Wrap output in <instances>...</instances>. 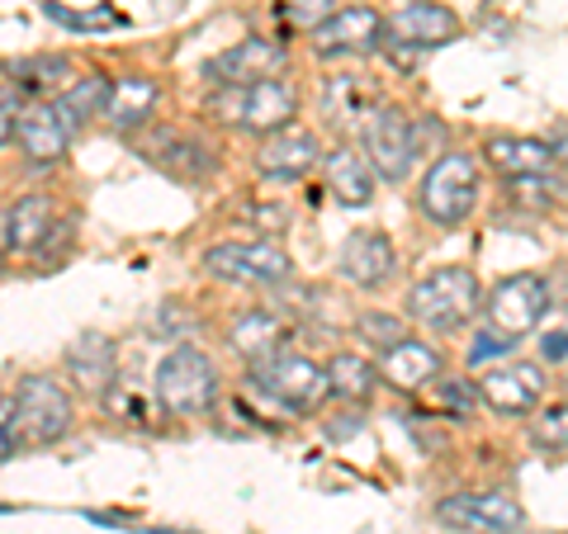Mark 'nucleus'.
<instances>
[{
    "mask_svg": "<svg viewBox=\"0 0 568 534\" xmlns=\"http://www.w3.org/2000/svg\"><path fill=\"white\" fill-rule=\"evenodd\" d=\"M403 312H407V322L426 327L432 336H455L484 312V279L469 265H440V270L422 275L407 289Z\"/></svg>",
    "mask_w": 568,
    "mask_h": 534,
    "instance_id": "obj_1",
    "label": "nucleus"
},
{
    "mask_svg": "<svg viewBox=\"0 0 568 534\" xmlns=\"http://www.w3.org/2000/svg\"><path fill=\"white\" fill-rule=\"evenodd\" d=\"M484 199V162L474 152H440L417 181V213L436 227H459Z\"/></svg>",
    "mask_w": 568,
    "mask_h": 534,
    "instance_id": "obj_2",
    "label": "nucleus"
},
{
    "mask_svg": "<svg viewBox=\"0 0 568 534\" xmlns=\"http://www.w3.org/2000/svg\"><path fill=\"white\" fill-rule=\"evenodd\" d=\"M242 388L252 398L275 402L284 417L290 412H317V407L332 398L327 369L317 360H308V355H298V350H280V355H271V360H261V364H246Z\"/></svg>",
    "mask_w": 568,
    "mask_h": 534,
    "instance_id": "obj_3",
    "label": "nucleus"
},
{
    "mask_svg": "<svg viewBox=\"0 0 568 534\" xmlns=\"http://www.w3.org/2000/svg\"><path fill=\"white\" fill-rule=\"evenodd\" d=\"M71 425H77V402H71L58 373H24L20 388H14L20 450H48V444L71 435Z\"/></svg>",
    "mask_w": 568,
    "mask_h": 534,
    "instance_id": "obj_4",
    "label": "nucleus"
},
{
    "mask_svg": "<svg viewBox=\"0 0 568 534\" xmlns=\"http://www.w3.org/2000/svg\"><path fill=\"white\" fill-rule=\"evenodd\" d=\"M298 104H304L298 85L290 76H275V81L242 85V91H219L213 95V114L246 137H271L298 119Z\"/></svg>",
    "mask_w": 568,
    "mask_h": 534,
    "instance_id": "obj_5",
    "label": "nucleus"
},
{
    "mask_svg": "<svg viewBox=\"0 0 568 534\" xmlns=\"http://www.w3.org/2000/svg\"><path fill=\"white\" fill-rule=\"evenodd\" d=\"M223 393V379H219V364L209 360L200 346H175L162 355L156 364V402L175 417H204L219 407Z\"/></svg>",
    "mask_w": 568,
    "mask_h": 534,
    "instance_id": "obj_6",
    "label": "nucleus"
},
{
    "mask_svg": "<svg viewBox=\"0 0 568 534\" xmlns=\"http://www.w3.org/2000/svg\"><path fill=\"white\" fill-rule=\"evenodd\" d=\"M549 308H555L549 279L540 270H521L493 284V294L484 298V327L507 336V341H526L549 317Z\"/></svg>",
    "mask_w": 568,
    "mask_h": 534,
    "instance_id": "obj_7",
    "label": "nucleus"
},
{
    "mask_svg": "<svg viewBox=\"0 0 568 534\" xmlns=\"http://www.w3.org/2000/svg\"><path fill=\"white\" fill-rule=\"evenodd\" d=\"M204 275L219 284H237V289H275L294 275V260L284 246L252 237V242H219L204 251Z\"/></svg>",
    "mask_w": 568,
    "mask_h": 534,
    "instance_id": "obj_8",
    "label": "nucleus"
},
{
    "mask_svg": "<svg viewBox=\"0 0 568 534\" xmlns=\"http://www.w3.org/2000/svg\"><path fill=\"white\" fill-rule=\"evenodd\" d=\"M77 114L67 110L62 100H24L20 123H14V142H20V156L43 171V166H58L67 162L71 142H77Z\"/></svg>",
    "mask_w": 568,
    "mask_h": 534,
    "instance_id": "obj_9",
    "label": "nucleus"
},
{
    "mask_svg": "<svg viewBox=\"0 0 568 534\" xmlns=\"http://www.w3.org/2000/svg\"><path fill=\"white\" fill-rule=\"evenodd\" d=\"M308 48L317 62L369 58V52L384 48V14L375 6H336L327 20L308 33Z\"/></svg>",
    "mask_w": 568,
    "mask_h": 534,
    "instance_id": "obj_10",
    "label": "nucleus"
},
{
    "mask_svg": "<svg viewBox=\"0 0 568 534\" xmlns=\"http://www.w3.org/2000/svg\"><path fill=\"white\" fill-rule=\"evenodd\" d=\"M526 511L511 492H450L436 502V525L450 534H507L521 530Z\"/></svg>",
    "mask_w": 568,
    "mask_h": 534,
    "instance_id": "obj_11",
    "label": "nucleus"
},
{
    "mask_svg": "<svg viewBox=\"0 0 568 534\" xmlns=\"http://www.w3.org/2000/svg\"><path fill=\"white\" fill-rule=\"evenodd\" d=\"M284 71H290V48L271 39H246L223 48L219 58H209L204 81L213 91H242V85H256V81H275Z\"/></svg>",
    "mask_w": 568,
    "mask_h": 534,
    "instance_id": "obj_12",
    "label": "nucleus"
},
{
    "mask_svg": "<svg viewBox=\"0 0 568 534\" xmlns=\"http://www.w3.org/2000/svg\"><path fill=\"white\" fill-rule=\"evenodd\" d=\"M459 14L440 0H403L394 6V14L384 20V43H394L403 52H432L459 39Z\"/></svg>",
    "mask_w": 568,
    "mask_h": 534,
    "instance_id": "obj_13",
    "label": "nucleus"
},
{
    "mask_svg": "<svg viewBox=\"0 0 568 534\" xmlns=\"http://www.w3.org/2000/svg\"><path fill=\"white\" fill-rule=\"evenodd\" d=\"M365 156L384 185H403L417 166L413 152V119H407L398 104H379L365 123Z\"/></svg>",
    "mask_w": 568,
    "mask_h": 534,
    "instance_id": "obj_14",
    "label": "nucleus"
},
{
    "mask_svg": "<svg viewBox=\"0 0 568 534\" xmlns=\"http://www.w3.org/2000/svg\"><path fill=\"white\" fill-rule=\"evenodd\" d=\"M545 398V364L540 360H503L478 373V402L497 417H536Z\"/></svg>",
    "mask_w": 568,
    "mask_h": 534,
    "instance_id": "obj_15",
    "label": "nucleus"
},
{
    "mask_svg": "<svg viewBox=\"0 0 568 534\" xmlns=\"http://www.w3.org/2000/svg\"><path fill=\"white\" fill-rule=\"evenodd\" d=\"M317 162H323V142H317V133L298 129V123H290V129H280L271 137H261L256 156H252L256 175H261V181H271V185L304 181Z\"/></svg>",
    "mask_w": 568,
    "mask_h": 534,
    "instance_id": "obj_16",
    "label": "nucleus"
},
{
    "mask_svg": "<svg viewBox=\"0 0 568 534\" xmlns=\"http://www.w3.org/2000/svg\"><path fill=\"white\" fill-rule=\"evenodd\" d=\"M336 270H342L346 284L365 294H379L388 279L398 275V246L379 227H361L342 242V256H336Z\"/></svg>",
    "mask_w": 568,
    "mask_h": 534,
    "instance_id": "obj_17",
    "label": "nucleus"
},
{
    "mask_svg": "<svg viewBox=\"0 0 568 534\" xmlns=\"http://www.w3.org/2000/svg\"><path fill=\"white\" fill-rule=\"evenodd\" d=\"M52 233H58V208H52L48 194H24V199H14L6 208V218H0V246H6L10 256L43 251Z\"/></svg>",
    "mask_w": 568,
    "mask_h": 534,
    "instance_id": "obj_18",
    "label": "nucleus"
},
{
    "mask_svg": "<svg viewBox=\"0 0 568 534\" xmlns=\"http://www.w3.org/2000/svg\"><path fill=\"white\" fill-rule=\"evenodd\" d=\"M379 383L394 388V393H422L426 383L440 379V350L417 341V336H403L388 350H379Z\"/></svg>",
    "mask_w": 568,
    "mask_h": 534,
    "instance_id": "obj_19",
    "label": "nucleus"
},
{
    "mask_svg": "<svg viewBox=\"0 0 568 534\" xmlns=\"http://www.w3.org/2000/svg\"><path fill=\"white\" fill-rule=\"evenodd\" d=\"M323 175H327V189L336 194V204H346V208H369L375 204L379 175H375V166H369L365 147L342 142V147L323 152Z\"/></svg>",
    "mask_w": 568,
    "mask_h": 534,
    "instance_id": "obj_20",
    "label": "nucleus"
},
{
    "mask_svg": "<svg viewBox=\"0 0 568 534\" xmlns=\"http://www.w3.org/2000/svg\"><path fill=\"white\" fill-rule=\"evenodd\" d=\"M484 162L503 175V181H526V175H549L555 171V152L545 137H526V133H497L484 142Z\"/></svg>",
    "mask_w": 568,
    "mask_h": 534,
    "instance_id": "obj_21",
    "label": "nucleus"
},
{
    "mask_svg": "<svg viewBox=\"0 0 568 534\" xmlns=\"http://www.w3.org/2000/svg\"><path fill=\"white\" fill-rule=\"evenodd\" d=\"M284 341H290V322L271 308H242L233 322H227V346H233L246 364L271 360V355L284 350Z\"/></svg>",
    "mask_w": 568,
    "mask_h": 534,
    "instance_id": "obj_22",
    "label": "nucleus"
},
{
    "mask_svg": "<svg viewBox=\"0 0 568 534\" xmlns=\"http://www.w3.org/2000/svg\"><path fill=\"white\" fill-rule=\"evenodd\" d=\"M323 369H327L332 398L346 402V407H365L369 398L379 393V364L369 360V355H361V350H336Z\"/></svg>",
    "mask_w": 568,
    "mask_h": 534,
    "instance_id": "obj_23",
    "label": "nucleus"
},
{
    "mask_svg": "<svg viewBox=\"0 0 568 534\" xmlns=\"http://www.w3.org/2000/svg\"><path fill=\"white\" fill-rule=\"evenodd\" d=\"M6 71H10V85L24 100H62L67 85L77 81L71 62L58 58V52H43V58H20V62H10Z\"/></svg>",
    "mask_w": 568,
    "mask_h": 534,
    "instance_id": "obj_24",
    "label": "nucleus"
},
{
    "mask_svg": "<svg viewBox=\"0 0 568 534\" xmlns=\"http://www.w3.org/2000/svg\"><path fill=\"white\" fill-rule=\"evenodd\" d=\"M67 379L91 398H104L114 383V346L110 336H81L77 346L67 350Z\"/></svg>",
    "mask_w": 568,
    "mask_h": 534,
    "instance_id": "obj_25",
    "label": "nucleus"
},
{
    "mask_svg": "<svg viewBox=\"0 0 568 534\" xmlns=\"http://www.w3.org/2000/svg\"><path fill=\"white\" fill-rule=\"evenodd\" d=\"M156 100H162V85H156L152 76H123V81H114V95H110L104 119H110L119 133H133L156 114Z\"/></svg>",
    "mask_w": 568,
    "mask_h": 534,
    "instance_id": "obj_26",
    "label": "nucleus"
},
{
    "mask_svg": "<svg viewBox=\"0 0 568 534\" xmlns=\"http://www.w3.org/2000/svg\"><path fill=\"white\" fill-rule=\"evenodd\" d=\"M152 162L171 171L175 181H204V175H213V152L181 133H162V142L152 147Z\"/></svg>",
    "mask_w": 568,
    "mask_h": 534,
    "instance_id": "obj_27",
    "label": "nucleus"
},
{
    "mask_svg": "<svg viewBox=\"0 0 568 534\" xmlns=\"http://www.w3.org/2000/svg\"><path fill=\"white\" fill-rule=\"evenodd\" d=\"M375 110H379V104L369 100L361 76H332L327 81V114L336 123H369V114H375Z\"/></svg>",
    "mask_w": 568,
    "mask_h": 534,
    "instance_id": "obj_28",
    "label": "nucleus"
},
{
    "mask_svg": "<svg viewBox=\"0 0 568 534\" xmlns=\"http://www.w3.org/2000/svg\"><path fill=\"white\" fill-rule=\"evenodd\" d=\"M110 95H114V81L104 76V71H85V76H77L67 85L62 104L77 114V123H85V119H95V114L110 110Z\"/></svg>",
    "mask_w": 568,
    "mask_h": 534,
    "instance_id": "obj_29",
    "label": "nucleus"
},
{
    "mask_svg": "<svg viewBox=\"0 0 568 534\" xmlns=\"http://www.w3.org/2000/svg\"><path fill=\"white\" fill-rule=\"evenodd\" d=\"M530 444L540 454H568V402H549L530 421Z\"/></svg>",
    "mask_w": 568,
    "mask_h": 534,
    "instance_id": "obj_30",
    "label": "nucleus"
},
{
    "mask_svg": "<svg viewBox=\"0 0 568 534\" xmlns=\"http://www.w3.org/2000/svg\"><path fill=\"white\" fill-rule=\"evenodd\" d=\"M536 355L540 364H568V302L549 308V317L536 327Z\"/></svg>",
    "mask_w": 568,
    "mask_h": 534,
    "instance_id": "obj_31",
    "label": "nucleus"
},
{
    "mask_svg": "<svg viewBox=\"0 0 568 534\" xmlns=\"http://www.w3.org/2000/svg\"><path fill=\"white\" fill-rule=\"evenodd\" d=\"M436 412L440 417H450V421H469L474 417V407H478V383L469 379H436Z\"/></svg>",
    "mask_w": 568,
    "mask_h": 534,
    "instance_id": "obj_32",
    "label": "nucleus"
},
{
    "mask_svg": "<svg viewBox=\"0 0 568 534\" xmlns=\"http://www.w3.org/2000/svg\"><path fill=\"white\" fill-rule=\"evenodd\" d=\"M275 6H280V20L290 24V29L313 33L336 10V0H275Z\"/></svg>",
    "mask_w": 568,
    "mask_h": 534,
    "instance_id": "obj_33",
    "label": "nucleus"
},
{
    "mask_svg": "<svg viewBox=\"0 0 568 534\" xmlns=\"http://www.w3.org/2000/svg\"><path fill=\"white\" fill-rule=\"evenodd\" d=\"M52 24L62 29H123V14L114 10H71V6H48L43 10Z\"/></svg>",
    "mask_w": 568,
    "mask_h": 534,
    "instance_id": "obj_34",
    "label": "nucleus"
},
{
    "mask_svg": "<svg viewBox=\"0 0 568 534\" xmlns=\"http://www.w3.org/2000/svg\"><path fill=\"white\" fill-rule=\"evenodd\" d=\"M507 194L526 208H549L559 194V181H549V175H526V181H507Z\"/></svg>",
    "mask_w": 568,
    "mask_h": 534,
    "instance_id": "obj_35",
    "label": "nucleus"
},
{
    "mask_svg": "<svg viewBox=\"0 0 568 534\" xmlns=\"http://www.w3.org/2000/svg\"><path fill=\"white\" fill-rule=\"evenodd\" d=\"M511 346H517V341H507V336H497L493 327H484V331L474 336V346H469L465 360L469 364H488V360L503 364V360H511Z\"/></svg>",
    "mask_w": 568,
    "mask_h": 534,
    "instance_id": "obj_36",
    "label": "nucleus"
},
{
    "mask_svg": "<svg viewBox=\"0 0 568 534\" xmlns=\"http://www.w3.org/2000/svg\"><path fill=\"white\" fill-rule=\"evenodd\" d=\"M361 341H369V346H379V350H388L394 341H403V327L394 322V317H379V312H369V317H361Z\"/></svg>",
    "mask_w": 568,
    "mask_h": 534,
    "instance_id": "obj_37",
    "label": "nucleus"
},
{
    "mask_svg": "<svg viewBox=\"0 0 568 534\" xmlns=\"http://www.w3.org/2000/svg\"><path fill=\"white\" fill-rule=\"evenodd\" d=\"M20 450V431H14V393L0 388V464H10Z\"/></svg>",
    "mask_w": 568,
    "mask_h": 534,
    "instance_id": "obj_38",
    "label": "nucleus"
},
{
    "mask_svg": "<svg viewBox=\"0 0 568 534\" xmlns=\"http://www.w3.org/2000/svg\"><path fill=\"white\" fill-rule=\"evenodd\" d=\"M20 110H24V95L14 91L10 81H0V147L14 142V123H20Z\"/></svg>",
    "mask_w": 568,
    "mask_h": 534,
    "instance_id": "obj_39",
    "label": "nucleus"
},
{
    "mask_svg": "<svg viewBox=\"0 0 568 534\" xmlns=\"http://www.w3.org/2000/svg\"><path fill=\"white\" fill-rule=\"evenodd\" d=\"M549 152H555V171H568V123H559L555 137H549Z\"/></svg>",
    "mask_w": 568,
    "mask_h": 534,
    "instance_id": "obj_40",
    "label": "nucleus"
},
{
    "mask_svg": "<svg viewBox=\"0 0 568 534\" xmlns=\"http://www.w3.org/2000/svg\"><path fill=\"white\" fill-rule=\"evenodd\" d=\"M507 534H526V530H507Z\"/></svg>",
    "mask_w": 568,
    "mask_h": 534,
    "instance_id": "obj_41",
    "label": "nucleus"
}]
</instances>
